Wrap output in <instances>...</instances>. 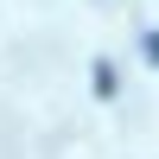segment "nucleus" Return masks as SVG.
Listing matches in <instances>:
<instances>
[{"mask_svg": "<svg viewBox=\"0 0 159 159\" xmlns=\"http://www.w3.org/2000/svg\"><path fill=\"white\" fill-rule=\"evenodd\" d=\"M147 57H153V64H159V32H147Z\"/></svg>", "mask_w": 159, "mask_h": 159, "instance_id": "obj_1", "label": "nucleus"}]
</instances>
